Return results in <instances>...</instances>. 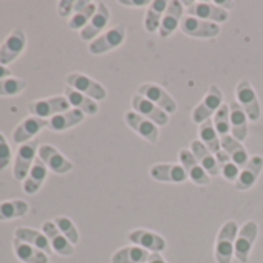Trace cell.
Listing matches in <instances>:
<instances>
[{
  "mask_svg": "<svg viewBox=\"0 0 263 263\" xmlns=\"http://www.w3.org/2000/svg\"><path fill=\"white\" fill-rule=\"evenodd\" d=\"M238 224L234 220L226 221L221 224L217 240H215V248H214V255L217 263H232L234 258V251H235V238L238 234Z\"/></svg>",
  "mask_w": 263,
  "mask_h": 263,
  "instance_id": "cell-1",
  "label": "cell"
},
{
  "mask_svg": "<svg viewBox=\"0 0 263 263\" xmlns=\"http://www.w3.org/2000/svg\"><path fill=\"white\" fill-rule=\"evenodd\" d=\"M235 102L243 108L248 119L257 122L261 118V105L258 96L248 79H241L235 87Z\"/></svg>",
  "mask_w": 263,
  "mask_h": 263,
  "instance_id": "cell-2",
  "label": "cell"
},
{
  "mask_svg": "<svg viewBox=\"0 0 263 263\" xmlns=\"http://www.w3.org/2000/svg\"><path fill=\"white\" fill-rule=\"evenodd\" d=\"M127 36V30L122 24L115 25L113 28H108L107 31H104L101 36H98L93 42H90L88 45V51L93 56H101L105 54L111 50H116L118 47H121L125 41Z\"/></svg>",
  "mask_w": 263,
  "mask_h": 263,
  "instance_id": "cell-3",
  "label": "cell"
},
{
  "mask_svg": "<svg viewBox=\"0 0 263 263\" xmlns=\"http://www.w3.org/2000/svg\"><path fill=\"white\" fill-rule=\"evenodd\" d=\"M223 91L220 90L218 85H211L208 93L204 95V98L197 104V107L192 110V121L195 124H203L208 119H211V116L215 115V111L223 105Z\"/></svg>",
  "mask_w": 263,
  "mask_h": 263,
  "instance_id": "cell-4",
  "label": "cell"
},
{
  "mask_svg": "<svg viewBox=\"0 0 263 263\" xmlns=\"http://www.w3.org/2000/svg\"><path fill=\"white\" fill-rule=\"evenodd\" d=\"M183 5L187 7V16L198 17L201 21H208L217 25L229 21L228 10L218 7L215 2H183Z\"/></svg>",
  "mask_w": 263,
  "mask_h": 263,
  "instance_id": "cell-5",
  "label": "cell"
},
{
  "mask_svg": "<svg viewBox=\"0 0 263 263\" xmlns=\"http://www.w3.org/2000/svg\"><path fill=\"white\" fill-rule=\"evenodd\" d=\"M65 82L68 87L78 90L79 93L98 101H104L107 98V90L104 85H101L98 81H95L93 78L82 74V73H70L65 78Z\"/></svg>",
  "mask_w": 263,
  "mask_h": 263,
  "instance_id": "cell-6",
  "label": "cell"
},
{
  "mask_svg": "<svg viewBox=\"0 0 263 263\" xmlns=\"http://www.w3.org/2000/svg\"><path fill=\"white\" fill-rule=\"evenodd\" d=\"M70 102L67 101L65 96H54V98H47V99H37L31 101L28 104V111L30 116H37L42 119H50L59 113L68 111L70 110Z\"/></svg>",
  "mask_w": 263,
  "mask_h": 263,
  "instance_id": "cell-7",
  "label": "cell"
},
{
  "mask_svg": "<svg viewBox=\"0 0 263 263\" xmlns=\"http://www.w3.org/2000/svg\"><path fill=\"white\" fill-rule=\"evenodd\" d=\"M258 235V224L252 220L246 221L237 234L235 238V251H234V257L240 261V263H248L249 261V255L251 251L254 248L255 238Z\"/></svg>",
  "mask_w": 263,
  "mask_h": 263,
  "instance_id": "cell-8",
  "label": "cell"
},
{
  "mask_svg": "<svg viewBox=\"0 0 263 263\" xmlns=\"http://www.w3.org/2000/svg\"><path fill=\"white\" fill-rule=\"evenodd\" d=\"M41 144L37 141H30L24 146H19L16 158H14V169H13V175L16 178V181H25V178L28 177L36 158H37V152H39Z\"/></svg>",
  "mask_w": 263,
  "mask_h": 263,
  "instance_id": "cell-9",
  "label": "cell"
},
{
  "mask_svg": "<svg viewBox=\"0 0 263 263\" xmlns=\"http://www.w3.org/2000/svg\"><path fill=\"white\" fill-rule=\"evenodd\" d=\"M124 122L135 132L137 135H140L143 140H146L151 144H157L158 138H160V130L158 125L152 121H149L147 118L138 115L137 111L130 110L125 111L124 115Z\"/></svg>",
  "mask_w": 263,
  "mask_h": 263,
  "instance_id": "cell-10",
  "label": "cell"
},
{
  "mask_svg": "<svg viewBox=\"0 0 263 263\" xmlns=\"http://www.w3.org/2000/svg\"><path fill=\"white\" fill-rule=\"evenodd\" d=\"M138 95L144 96L146 99H149L151 102H154L157 107H160L161 110H164L167 115H172L177 111L178 105L177 101L171 96V93L163 88L161 85L155 84V82H146L138 88Z\"/></svg>",
  "mask_w": 263,
  "mask_h": 263,
  "instance_id": "cell-11",
  "label": "cell"
},
{
  "mask_svg": "<svg viewBox=\"0 0 263 263\" xmlns=\"http://www.w3.org/2000/svg\"><path fill=\"white\" fill-rule=\"evenodd\" d=\"M183 34L194 37V39H214L220 34V25L201 21L198 17L184 16L180 25Z\"/></svg>",
  "mask_w": 263,
  "mask_h": 263,
  "instance_id": "cell-12",
  "label": "cell"
},
{
  "mask_svg": "<svg viewBox=\"0 0 263 263\" xmlns=\"http://www.w3.org/2000/svg\"><path fill=\"white\" fill-rule=\"evenodd\" d=\"M27 47V36L24 30L16 28L7 39L0 45V64L8 67L13 64L24 51Z\"/></svg>",
  "mask_w": 263,
  "mask_h": 263,
  "instance_id": "cell-13",
  "label": "cell"
},
{
  "mask_svg": "<svg viewBox=\"0 0 263 263\" xmlns=\"http://www.w3.org/2000/svg\"><path fill=\"white\" fill-rule=\"evenodd\" d=\"M178 158H180V164L183 166V169L187 174V178L197 184V186H209L211 184V175L203 169V166L198 163V160L195 158V155L192 154L191 149L184 147L178 152Z\"/></svg>",
  "mask_w": 263,
  "mask_h": 263,
  "instance_id": "cell-14",
  "label": "cell"
},
{
  "mask_svg": "<svg viewBox=\"0 0 263 263\" xmlns=\"http://www.w3.org/2000/svg\"><path fill=\"white\" fill-rule=\"evenodd\" d=\"M37 157L42 160V163L47 166L48 171L58 175H65L73 171V163L65 158L56 147L50 144H41Z\"/></svg>",
  "mask_w": 263,
  "mask_h": 263,
  "instance_id": "cell-15",
  "label": "cell"
},
{
  "mask_svg": "<svg viewBox=\"0 0 263 263\" xmlns=\"http://www.w3.org/2000/svg\"><path fill=\"white\" fill-rule=\"evenodd\" d=\"M130 243H134L149 252H163L167 246L166 238L154 231L149 229H134L127 234Z\"/></svg>",
  "mask_w": 263,
  "mask_h": 263,
  "instance_id": "cell-16",
  "label": "cell"
},
{
  "mask_svg": "<svg viewBox=\"0 0 263 263\" xmlns=\"http://www.w3.org/2000/svg\"><path fill=\"white\" fill-rule=\"evenodd\" d=\"M132 107H134V111H137L138 115L147 118L149 121L155 122L158 127L167 125L169 124V115L161 110L160 107H157L154 102H151L149 99H146L141 95H134L132 96Z\"/></svg>",
  "mask_w": 263,
  "mask_h": 263,
  "instance_id": "cell-17",
  "label": "cell"
},
{
  "mask_svg": "<svg viewBox=\"0 0 263 263\" xmlns=\"http://www.w3.org/2000/svg\"><path fill=\"white\" fill-rule=\"evenodd\" d=\"M108 21H110V10H108L107 4L98 2V10H96L95 16L91 17L88 25L79 33V37L85 42H93L98 36H101L104 33V30L108 25Z\"/></svg>",
  "mask_w": 263,
  "mask_h": 263,
  "instance_id": "cell-18",
  "label": "cell"
},
{
  "mask_svg": "<svg viewBox=\"0 0 263 263\" xmlns=\"http://www.w3.org/2000/svg\"><path fill=\"white\" fill-rule=\"evenodd\" d=\"M151 177L160 183L181 184L187 180V174L178 163H158L151 167Z\"/></svg>",
  "mask_w": 263,
  "mask_h": 263,
  "instance_id": "cell-19",
  "label": "cell"
},
{
  "mask_svg": "<svg viewBox=\"0 0 263 263\" xmlns=\"http://www.w3.org/2000/svg\"><path fill=\"white\" fill-rule=\"evenodd\" d=\"M48 127V119H42L37 116L25 118L13 132V141L19 146L30 143L42 128Z\"/></svg>",
  "mask_w": 263,
  "mask_h": 263,
  "instance_id": "cell-20",
  "label": "cell"
},
{
  "mask_svg": "<svg viewBox=\"0 0 263 263\" xmlns=\"http://www.w3.org/2000/svg\"><path fill=\"white\" fill-rule=\"evenodd\" d=\"M184 5L180 0H171L169 2V7L161 19V25H160V30H158V34L161 37H171L177 28H180L181 25V21H183V13H184Z\"/></svg>",
  "mask_w": 263,
  "mask_h": 263,
  "instance_id": "cell-21",
  "label": "cell"
},
{
  "mask_svg": "<svg viewBox=\"0 0 263 263\" xmlns=\"http://www.w3.org/2000/svg\"><path fill=\"white\" fill-rule=\"evenodd\" d=\"M263 171V157L260 155H254L249 158L248 164L245 167L240 169V175L237 178V181L234 183L237 191H249L258 180V175Z\"/></svg>",
  "mask_w": 263,
  "mask_h": 263,
  "instance_id": "cell-22",
  "label": "cell"
},
{
  "mask_svg": "<svg viewBox=\"0 0 263 263\" xmlns=\"http://www.w3.org/2000/svg\"><path fill=\"white\" fill-rule=\"evenodd\" d=\"M42 232L47 235L51 248L54 252H58L59 255L68 257L74 254V246L68 241V238L59 231V228L56 226L54 221H45L42 224Z\"/></svg>",
  "mask_w": 263,
  "mask_h": 263,
  "instance_id": "cell-23",
  "label": "cell"
},
{
  "mask_svg": "<svg viewBox=\"0 0 263 263\" xmlns=\"http://www.w3.org/2000/svg\"><path fill=\"white\" fill-rule=\"evenodd\" d=\"M96 10H98V4L87 2V0H78L74 7V13L68 21V28L74 31H82L88 25L91 17L95 16Z\"/></svg>",
  "mask_w": 263,
  "mask_h": 263,
  "instance_id": "cell-24",
  "label": "cell"
},
{
  "mask_svg": "<svg viewBox=\"0 0 263 263\" xmlns=\"http://www.w3.org/2000/svg\"><path fill=\"white\" fill-rule=\"evenodd\" d=\"M192 154L195 155V158L198 160V163L203 166V169L211 175V177H217L220 175V164L215 158V155L200 141V140H195L191 143V147Z\"/></svg>",
  "mask_w": 263,
  "mask_h": 263,
  "instance_id": "cell-25",
  "label": "cell"
},
{
  "mask_svg": "<svg viewBox=\"0 0 263 263\" xmlns=\"http://www.w3.org/2000/svg\"><path fill=\"white\" fill-rule=\"evenodd\" d=\"M14 238L24 241V243H28L41 251H44L47 255H50L53 252V248L47 238V235L37 229H33V228H17L14 231Z\"/></svg>",
  "mask_w": 263,
  "mask_h": 263,
  "instance_id": "cell-26",
  "label": "cell"
},
{
  "mask_svg": "<svg viewBox=\"0 0 263 263\" xmlns=\"http://www.w3.org/2000/svg\"><path fill=\"white\" fill-rule=\"evenodd\" d=\"M85 119V113H82L78 108H70L68 111L59 113L48 119V128L51 132H65L68 128H73L74 125L81 124Z\"/></svg>",
  "mask_w": 263,
  "mask_h": 263,
  "instance_id": "cell-27",
  "label": "cell"
},
{
  "mask_svg": "<svg viewBox=\"0 0 263 263\" xmlns=\"http://www.w3.org/2000/svg\"><path fill=\"white\" fill-rule=\"evenodd\" d=\"M229 108H231V135L235 140H238L240 143H243L249 134L248 116L235 101L232 104H229Z\"/></svg>",
  "mask_w": 263,
  "mask_h": 263,
  "instance_id": "cell-28",
  "label": "cell"
},
{
  "mask_svg": "<svg viewBox=\"0 0 263 263\" xmlns=\"http://www.w3.org/2000/svg\"><path fill=\"white\" fill-rule=\"evenodd\" d=\"M151 252L137 246V245H128L119 248L110 258V263H146Z\"/></svg>",
  "mask_w": 263,
  "mask_h": 263,
  "instance_id": "cell-29",
  "label": "cell"
},
{
  "mask_svg": "<svg viewBox=\"0 0 263 263\" xmlns=\"http://www.w3.org/2000/svg\"><path fill=\"white\" fill-rule=\"evenodd\" d=\"M221 140V149L226 152V155L241 169L248 164L249 161V155L243 146V143H240L238 140H235L232 135H224L220 138Z\"/></svg>",
  "mask_w": 263,
  "mask_h": 263,
  "instance_id": "cell-30",
  "label": "cell"
},
{
  "mask_svg": "<svg viewBox=\"0 0 263 263\" xmlns=\"http://www.w3.org/2000/svg\"><path fill=\"white\" fill-rule=\"evenodd\" d=\"M64 93H65L64 96L67 98V101L70 102V105L73 108H78V110H81L82 113H85L88 116H93V115H96L99 111L98 102L95 99H91V98L79 93L78 90H74V88H71V87L67 85V88H65Z\"/></svg>",
  "mask_w": 263,
  "mask_h": 263,
  "instance_id": "cell-31",
  "label": "cell"
},
{
  "mask_svg": "<svg viewBox=\"0 0 263 263\" xmlns=\"http://www.w3.org/2000/svg\"><path fill=\"white\" fill-rule=\"evenodd\" d=\"M169 7L167 0H152L146 16H144V28L147 33H157L161 25V19Z\"/></svg>",
  "mask_w": 263,
  "mask_h": 263,
  "instance_id": "cell-32",
  "label": "cell"
},
{
  "mask_svg": "<svg viewBox=\"0 0 263 263\" xmlns=\"http://www.w3.org/2000/svg\"><path fill=\"white\" fill-rule=\"evenodd\" d=\"M47 175H48V169L42 163V160L37 157L36 161H34V164H33V167H31V171H30V174H28V177L24 181V191H25V194H30V195L36 194L42 187L44 181L47 180Z\"/></svg>",
  "mask_w": 263,
  "mask_h": 263,
  "instance_id": "cell-33",
  "label": "cell"
},
{
  "mask_svg": "<svg viewBox=\"0 0 263 263\" xmlns=\"http://www.w3.org/2000/svg\"><path fill=\"white\" fill-rule=\"evenodd\" d=\"M13 248H14L16 257L24 263H48V255L44 251H41L28 243H24V241L14 238Z\"/></svg>",
  "mask_w": 263,
  "mask_h": 263,
  "instance_id": "cell-34",
  "label": "cell"
},
{
  "mask_svg": "<svg viewBox=\"0 0 263 263\" xmlns=\"http://www.w3.org/2000/svg\"><path fill=\"white\" fill-rule=\"evenodd\" d=\"M198 140L217 157L223 149H221V140L220 135L217 134V130L214 127L212 119H208L206 122L198 125Z\"/></svg>",
  "mask_w": 263,
  "mask_h": 263,
  "instance_id": "cell-35",
  "label": "cell"
},
{
  "mask_svg": "<svg viewBox=\"0 0 263 263\" xmlns=\"http://www.w3.org/2000/svg\"><path fill=\"white\" fill-rule=\"evenodd\" d=\"M30 204L25 200H7L0 201V221L16 220L27 215Z\"/></svg>",
  "mask_w": 263,
  "mask_h": 263,
  "instance_id": "cell-36",
  "label": "cell"
},
{
  "mask_svg": "<svg viewBox=\"0 0 263 263\" xmlns=\"http://www.w3.org/2000/svg\"><path fill=\"white\" fill-rule=\"evenodd\" d=\"M212 122L220 138L224 135H231V108L228 104H223L215 111V115L212 116Z\"/></svg>",
  "mask_w": 263,
  "mask_h": 263,
  "instance_id": "cell-37",
  "label": "cell"
},
{
  "mask_svg": "<svg viewBox=\"0 0 263 263\" xmlns=\"http://www.w3.org/2000/svg\"><path fill=\"white\" fill-rule=\"evenodd\" d=\"M27 88V82L19 78H5L0 79V96H17Z\"/></svg>",
  "mask_w": 263,
  "mask_h": 263,
  "instance_id": "cell-38",
  "label": "cell"
},
{
  "mask_svg": "<svg viewBox=\"0 0 263 263\" xmlns=\"http://www.w3.org/2000/svg\"><path fill=\"white\" fill-rule=\"evenodd\" d=\"M54 223L56 226L59 228V231L68 238V241L74 246L79 243V231L76 228V224L68 218V217H64V215H59L54 218Z\"/></svg>",
  "mask_w": 263,
  "mask_h": 263,
  "instance_id": "cell-39",
  "label": "cell"
},
{
  "mask_svg": "<svg viewBox=\"0 0 263 263\" xmlns=\"http://www.w3.org/2000/svg\"><path fill=\"white\" fill-rule=\"evenodd\" d=\"M11 160H13L11 146L8 144L7 138L2 135V132H0V172L5 171L10 166Z\"/></svg>",
  "mask_w": 263,
  "mask_h": 263,
  "instance_id": "cell-40",
  "label": "cell"
},
{
  "mask_svg": "<svg viewBox=\"0 0 263 263\" xmlns=\"http://www.w3.org/2000/svg\"><path fill=\"white\" fill-rule=\"evenodd\" d=\"M220 175L226 180V181H232L235 183L238 175H240V167L229 158L223 163H220Z\"/></svg>",
  "mask_w": 263,
  "mask_h": 263,
  "instance_id": "cell-41",
  "label": "cell"
},
{
  "mask_svg": "<svg viewBox=\"0 0 263 263\" xmlns=\"http://www.w3.org/2000/svg\"><path fill=\"white\" fill-rule=\"evenodd\" d=\"M74 7L76 2H73V0H62V2L58 4V14L61 17H68L70 14L74 13Z\"/></svg>",
  "mask_w": 263,
  "mask_h": 263,
  "instance_id": "cell-42",
  "label": "cell"
},
{
  "mask_svg": "<svg viewBox=\"0 0 263 263\" xmlns=\"http://www.w3.org/2000/svg\"><path fill=\"white\" fill-rule=\"evenodd\" d=\"M119 5H122V7H132V8H144V7H147L149 8V5H151V2L149 0H119Z\"/></svg>",
  "mask_w": 263,
  "mask_h": 263,
  "instance_id": "cell-43",
  "label": "cell"
},
{
  "mask_svg": "<svg viewBox=\"0 0 263 263\" xmlns=\"http://www.w3.org/2000/svg\"><path fill=\"white\" fill-rule=\"evenodd\" d=\"M146 263H167V261L164 260V257L160 252H151V255H149Z\"/></svg>",
  "mask_w": 263,
  "mask_h": 263,
  "instance_id": "cell-44",
  "label": "cell"
},
{
  "mask_svg": "<svg viewBox=\"0 0 263 263\" xmlns=\"http://www.w3.org/2000/svg\"><path fill=\"white\" fill-rule=\"evenodd\" d=\"M5 78H11V70L0 64V79H5Z\"/></svg>",
  "mask_w": 263,
  "mask_h": 263,
  "instance_id": "cell-45",
  "label": "cell"
}]
</instances>
